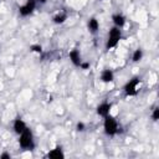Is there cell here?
<instances>
[{"instance_id":"obj_2","label":"cell","mask_w":159,"mask_h":159,"mask_svg":"<svg viewBox=\"0 0 159 159\" xmlns=\"http://www.w3.org/2000/svg\"><path fill=\"white\" fill-rule=\"evenodd\" d=\"M17 137H19V139H17L19 147L22 150H34L35 149V147H36L35 135H34V132L30 128H27L26 130H24Z\"/></svg>"},{"instance_id":"obj_15","label":"cell","mask_w":159,"mask_h":159,"mask_svg":"<svg viewBox=\"0 0 159 159\" xmlns=\"http://www.w3.org/2000/svg\"><path fill=\"white\" fill-rule=\"evenodd\" d=\"M30 52H32V53H37V55H41L42 53V46L40 45V43H32L31 46H30Z\"/></svg>"},{"instance_id":"obj_5","label":"cell","mask_w":159,"mask_h":159,"mask_svg":"<svg viewBox=\"0 0 159 159\" xmlns=\"http://www.w3.org/2000/svg\"><path fill=\"white\" fill-rule=\"evenodd\" d=\"M37 7V4L35 2V0H26L22 5L19 6L17 9V12H19V16L21 17H27L30 15L34 14L35 9Z\"/></svg>"},{"instance_id":"obj_1","label":"cell","mask_w":159,"mask_h":159,"mask_svg":"<svg viewBox=\"0 0 159 159\" xmlns=\"http://www.w3.org/2000/svg\"><path fill=\"white\" fill-rule=\"evenodd\" d=\"M119 129H120V125L118 123V119L114 116L108 114L107 117L103 118V133L107 137L109 138L116 137L119 133Z\"/></svg>"},{"instance_id":"obj_18","label":"cell","mask_w":159,"mask_h":159,"mask_svg":"<svg viewBox=\"0 0 159 159\" xmlns=\"http://www.w3.org/2000/svg\"><path fill=\"white\" fill-rule=\"evenodd\" d=\"M89 67H91V63H89L88 61H82L78 68H81V70H83V71H86V70H88Z\"/></svg>"},{"instance_id":"obj_19","label":"cell","mask_w":159,"mask_h":159,"mask_svg":"<svg viewBox=\"0 0 159 159\" xmlns=\"http://www.w3.org/2000/svg\"><path fill=\"white\" fill-rule=\"evenodd\" d=\"M0 159H11V154L9 152H2L0 154Z\"/></svg>"},{"instance_id":"obj_3","label":"cell","mask_w":159,"mask_h":159,"mask_svg":"<svg viewBox=\"0 0 159 159\" xmlns=\"http://www.w3.org/2000/svg\"><path fill=\"white\" fill-rule=\"evenodd\" d=\"M123 37V34H122V29L119 27H116V26H112L108 31V35H107V40H106V50L109 51V50H113L118 46V43L120 42Z\"/></svg>"},{"instance_id":"obj_14","label":"cell","mask_w":159,"mask_h":159,"mask_svg":"<svg viewBox=\"0 0 159 159\" xmlns=\"http://www.w3.org/2000/svg\"><path fill=\"white\" fill-rule=\"evenodd\" d=\"M143 57H144V51H143V48H140V47L135 48V50L133 51V53H132V61H133L134 63L140 62V61L143 60Z\"/></svg>"},{"instance_id":"obj_13","label":"cell","mask_w":159,"mask_h":159,"mask_svg":"<svg viewBox=\"0 0 159 159\" xmlns=\"http://www.w3.org/2000/svg\"><path fill=\"white\" fill-rule=\"evenodd\" d=\"M67 19H68L67 12H65V11H60V12H57L56 15L52 16V22H53L55 25H62V24L66 22Z\"/></svg>"},{"instance_id":"obj_21","label":"cell","mask_w":159,"mask_h":159,"mask_svg":"<svg viewBox=\"0 0 159 159\" xmlns=\"http://www.w3.org/2000/svg\"><path fill=\"white\" fill-rule=\"evenodd\" d=\"M0 50H1V45H0Z\"/></svg>"},{"instance_id":"obj_11","label":"cell","mask_w":159,"mask_h":159,"mask_svg":"<svg viewBox=\"0 0 159 159\" xmlns=\"http://www.w3.org/2000/svg\"><path fill=\"white\" fill-rule=\"evenodd\" d=\"M99 27H101V25H99V21H98L97 17L92 16V17L88 19V21H87V30H88V32H89L91 35L98 34Z\"/></svg>"},{"instance_id":"obj_10","label":"cell","mask_w":159,"mask_h":159,"mask_svg":"<svg viewBox=\"0 0 159 159\" xmlns=\"http://www.w3.org/2000/svg\"><path fill=\"white\" fill-rule=\"evenodd\" d=\"M112 22H113V26L123 29L125 26V24H127V17L122 12H116V14L112 15Z\"/></svg>"},{"instance_id":"obj_17","label":"cell","mask_w":159,"mask_h":159,"mask_svg":"<svg viewBox=\"0 0 159 159\" xmlns=\"http://www.w3.org/2000/svg\"><path fill=\"white\" fill-rule=\"evenodd\" d=\"M86 124L83 123V122H77L76 123V130L77 132H80V133H82V132H84L86 130Z\"/></svg>"},{"instance_id":"obj_4","label":"cell","mask_w":159,"mask_h":159,"mask_svg":"<svg viewBox=\"0 0 159 159\" xmlns=\"http://www.w3.org/2000/svg\"><path fill=\"white\" fill-rule=\"evenodd\" d=\"M140 83H142V80L138 76H134L130 80H128L125 82V84L123 86V94H124V97H127V98L135 97L139 93Z\"/></svg>"},{"instance_id":"obj_7","label":"cell","mask_w":159,"mask_h":159,"mask_svg":"<svg viewBox=\"0 0 159 159\" xmlns=\"http://www.w3.org/2000/svg\"><path fill=\"white\" fill-rule=\"evenodd\" d=\"M29 128V125H27V123L21 118V117H16L14 120H12V130H14V133L16 134V135H19V134H21L24 130H26Z\"/></svg>"},{"instance_id":"obj_8","label":"cell","mask_w":159,"mask_h":159,"mask_svg":"<svg viewBox=\"0 0 159 159\" xmlns=\"http://www.w3.org/2000/svg\"><path fill=\"white\" fill-rule=\"evenodd\" d=\"M68 58H70L71 63H72L75 67H80L81 62L83 61V60H82V55H81V51H80L77 47H75V48L70 50V52H68Z\"/></svg>"},{"instance_id":"obj_6","label":"cell","mask_w":159,"mask_h":159,"mask_svg":"<svg viewBox=\"0 0 159 159\" xmlns=\"http://www.w3.org/2000/svg\"><path fill=\"white\" fill-rule=\"evenodd\" d=\"M112 107H113V103H112V102L103 101V102H101V103L96 107V113H97V116H99L101 118H104V117H107L108 114H111Z\"/></svg>"},{"instance_id":"obj_9","label":"cell","mask_w":159,"mask_h":159,"mask_svg":"<svg viewBox=\"0 0 159 159\" xmlns=\"http://www.w3.org/2000/svg\"><path fill=\"white\" fill-rule=\"evenodd\" d=\"M99 81L102 83H112L114 81V71L111 68H103L99 73Z\"/></svg>"},{"instance_id":"obj_12","label":"cell","mask_w":159,"mask_h":159,"mask_svg":"<svg viewBox=\"0 0 159 159\" xmlns=\"http://www.w3.org/2000/svg\"><path fill=\"white\" fill-rule=\"evenodd\" d=\"M46 158H50V159H60V158H65V153H63V149L61 145H56L55 148L50 149L46 154Z\"/></svg>"},{"instance_id":"obj_16","label":"cell","mask_w":159,"mask_h":159,"mask_svg":"<svg viewBox=\"0 0 159 159\" xmlns=\"http://www.w3.org/2000/svg\"><path fill=\"white\" fill-rule=\"evenodd\" d=\"M150 117H152V119L154 122H158V119H159V108L158 107H154L153 108V111L150 113Z\"/></svg>"},{"instance_id":"obj_20","label":"cell","mask_w":159,"mask_h":159,"mask_svg":"<svg viewBox=\"0 0 159 159\" xmlns=\"http://www.w3.org/2000/svg\"><path fill=\"white\" fill-rule=\"evenodd\" d=\"M47 1H48V0H35V2L37 4V6H39V5H45Z\"/></svg>"}]
</instances>
